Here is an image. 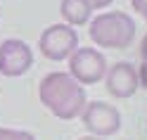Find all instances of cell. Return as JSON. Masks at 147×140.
Wrapping results in <instances>:
<instances>
[{
    "mask_svg": "<svg viewBox=\"0 0 147 140\" xmlns=\"http://www.w3.org/2000/svg\"><path fill=\"white\" fill-rule=\"evenodd\" d=\"M33 64V52L24 41H3L0 45V74L3 76H22L31 69Z\"/></svg>",
    "mask_w": 147,
    "mask_h": 140,
    "instance_id": "cell-6",
    "label": "cell"
},
{
    "mask_svg": "<svg viewBox=\"0 0 147 140\" xmlns=\"http://www.w3.org/2000/svg\"><path fill=\"white\" fill-rule=\"evenodd\" d=\"M78 140H100V138H95V135H86V138H78Z\"/></svg>",
    "mask_w": 147,
    "mask_h": 140,
    "instance_id": "cell-14",
    "label": "cell"
},
{
    "mask_svg": "<svg viewBox=\"0 0 147 140\" xmlns=\"http://www.w3.org/2000/svg\"><path fill=\"white\" fill-rule=\"evenodd\" d=\"M140 81H138V71L133 64L128 62H119L112 69L107 71V90L112 93L114 97H131L138 90Z\"/></svg>",
    "mask_w": 147,
    "mask_h": 140,
    "instance_id": "cell-7",
    "label": "cell"
},
{
    "mask_svg": "<svg viewBox=\"0 0 147 140\" xmlns=\"http://www.w3.org/2000/svg\"><path fill=\"white\" fill-rule=\"evenodd\" d=\"M131 5H133V10L147 22V0H131Z\"/></svg>",
    "mask_w": 147,
    "mask_h": 140,
    "instance_id": "cell-10",
    "label": "cell"
},
{
    "mask_svg": "<svg viewBox=\"0 0 147 140\" xmlns=\"http://www.w3.org/2000/svg\"><path fill=\"white\" fill-rule=\"evenodd\" d=\"M90 10H105L107 5H112V0H88Z\"/></svg>",
    "mask_w": 147,
    "mask_h": 140,
    "instance_id": "cell-11",
    "label": "cell"
},
{
    "mask_svg": "<svg viewBox=\"0 0 147 140\" xmlns=\"http://www.w3.org/2000/svg\"><path fill=\"white\" fill-rule=\"evenodd\" d=\"M138 81H140L142 86L147 88V62H142V67H140V71H138Z\"/></svg>",
    "mask_w": 147,
    "mask_h": 140,
    "instance_id": "cell-12",
    "label": "cell"
},
{
    "mask_svg": "<svg viewBox=\"0 0 147 140\" xmlns=\"http://www.w3.org/2000/svg\"><path fill=\"white\" fill-rule=\"evenodd\" d=\"M81 119H83V126L95 138L114 135L121 128V114H119V109L107 105V102H86L83 112H81Z\"/></svg>",
    "mask_w": 147,
    "mask_h": 140,
    "instance_id": "cell-5",
    "label": "cell"
},
{
    "mask_svg": "<svg viewBox=\"0 0 147 140\" xmlns=\"http://www.w3.org/2000/svg\"><path fill=\"white\" fill-rule=\"evenodd\" d=\"M38 97L57 119H76L86 107V88L67 71L48 74L38 86Z\"/></svg>",
    "mask_w": 147,
    "mask_h": 140,
    "instance_id": "cell-1",
    "label": "cell"
},
{
    "mask_svg": "<svg viewBox=\"0 0 147 140\" xmlns=\"http://www.w3.org/2000/svg\"><path fill=\"white\" fill-rule=\"evenodd\" d=\"M69 74L81 86H93L107 74V62L95 48H76L69 55Z\"/></svg>",
    "mask_w": 147,
    "mask_h": 140,
    "instance_id": "cell-3",
    "label": "cell"
},
{
    "mask_svg": "<svg viewBox=\"0 0 147 140\" xmlns=\"http://www.w3.org/2000/svg\"><path fill=\"white\" fill-rule=\"evenodd\" d=\"M40 52L48 60H67L69 55L78 48V33L71 29L69 24H52L40 33Z\"/></svg>",
    "mask_w": 147,
    "mask_h": 140,
    "instance_id": "cell-4",
    "label": "cell"
},
{
    "mask_svg": "<svg viewBox=\"0 0 147 140\" xmlns=\"http://www.w3.org/2000/svg\"><path fill=\"white\" fill-rule=\"evenodd\" d=\"M0 140H36L31 133L26 131H17V128H0Z\"/></svg>",
    "mask_w": 147,
    "mask_h": 140,
    "instance_id": "cell-9",
    "label": "cell"
},
{
    "mask_svg": "<svg viewBox=\"0 0 147 140\" xmlns=\"http://www.w3.org/2000/svg\"><path fill=\"white\" fill-rule=\"evenodd\" d=\"M90 5L88 0H62V17L69 26H81L90 22Z\"/></svg>",
    "mask_w": 147,
    "mask_h": 140,
    "instance_id": "cell-8",
    "label": "cell"
},
{
    "mask_svg": "<svg viewBox=\"0 0 147 140\" xmlns=\"http://www.w3.org/2000/svg\"><path fill=\"white\" fill-rule=\"evenodd\" d=\"M140 52H142V62H147V36L142 38V45H140Z\"/></svg>",
    "mask_w": 147,
    "mask_h": 140,
    "instance_id": "cell-13",
    "label": "cell"
},
{
    "mask_svg": "<svg viewBox=\"0 0 147 140\" xmlns=\"http://www.w3.org/2000/svg\"><path fill=\"white\" fill-rule=\"evenodd\" d=\"M88 33L100 48L123 50L135 38V22L126 12H102L90 22Z\"/></svg>",
    "mask_w": 147,
    "mask_h": 140,
    "instance_id": "cell-2",
    "label": "cell"
}]
</instances>
